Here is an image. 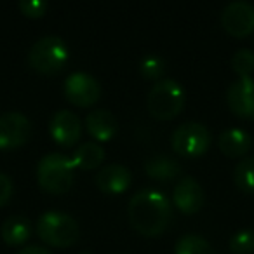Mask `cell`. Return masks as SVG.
<instances>
[{
    "label": "cell",
    "mask_w": 254,
    "mask_h": 254,
    "mask_svg": "<svg viewBox=\"0 0 254 254\" xmlns=\"http://www.w3.org/2000/svg\"><path fill=\"white\" fill-rule=\"evenodd\" d=\"M127 216L132 228L143 237H159L169 226L173 207L164 193L145 188L132 195Z\"/></svg>",
    "instance_id": "6da1fadb"
},
{
    "label": "cell",
    "mask_w": 254,
    "mask_h": 254,
    "mask_svg": "<svg viewBox=\"0 0 254 254\" xmlns=\"http://www.w3.org/2000/svg\"><path fill=\"white\" fill-rule=\"evenodd\" d=\"M75 180V166L63 153H47L39 160L37 181L46 193L63 195L71 190Z\"/></svg>",
    "instance_id": "7a4b0ae2"
},
{
    "label": "cell",
    "mask_w": 254,
    "mask_h": 254,
    "mask_svg": "<svg viewBox=\"0 0 254 254\" xmlns=\"http://www.w3.org/2000/svg\"><path fill=\"white\" fill-rule=\"evenodd\" d=\"M70 49L61 37L47 35L39 39L28 51V63L42 75H56L66 66Z\"/></svg>",
    "instance_id": "3957f363"
},
{
    "label": "cell",
    "mask_w": 254,
    "mask_h": 254,
    "mask_svg": "<svg viewBox=\"0 0 254 254\" xmlns=\"http://www.w3.org/2000/svg\"><path fill=\"white\" fill-rule=\"evenodd\" d=\"M39 237L53 247H70L78 240L80 226L77 219L60 211H47L37 219Z\"/></svg>",
    "instance_id": "277c9868"
},
{
    "label": "cell",
    "mask_w": 254,
    "mask_h": 254,
    "mask_svg": "<svg viewBox=\"0 0 254 254\" xmlns=\"http://www.w3.org/2000/svg\"><path fill=\"white\" fill-rule=\"evenodd\" d=\"M146 106L155 119H174L185 106V89L174 78H162L152 85L148 99H146Z\"/></svg>",
    "instance_id": "5b68a950"
},
{
    "label": "cell",
    "mask_w": 254,
    "mask_h": 254,
    "mask_svg": "<svg viewBox=\"0 0 254 254\" xmlns=\"http://www.w3.org/2000/svg\"><path fill=\"white\" fill-rule=\"evenodd\" d=\"M171 146L178 155L200 157L211 146V131L200 122H185L176 127L171 136Z\"/></svg>",
    "instance_id": "8992f818"
},
{
    "label": "cell",
    "mask_w": 254,
    "mask_h": 254,
    "mask_svg": "<svg viewBox=\"0 0 254 254\" xmlns=\"http://www.w3.org/2000/svg\"><path fill=\"white\" fill-rule=\"evenodd\" d=\"M32 136V122L21 112L0 115V150H12L25 145Z\"/></svg>",
    "instance_id": "52a82bcc"
},
{
    "label": "cell",
    "mask_w": 254,
    "mask_h": 254,
    "mask_svg": "<svg viewBox=\"0 0 254 254\" xmlns=\"http://www.w3.org/2000/svg\"><path fill=\"white\" fill-rule=\"evenodd\" d=\"M64 96L71 105L85 108V106L94 105L99 99L101 85L92 75L85 71H75L68 75V78L64 80Z\"/></svg>",
    "instance_id": "ba28073f"
},
{
    "label": "cell",
    "mask_w": 254,
    "mask_h": 254,
    "mask_svg": "<svg viewBox=\"0 0 254 254\" xmlns=\"http://www.w3.org/2000/svg\"><path fill=\"white\" fill-rule=\"evenodd\" d=\"M221 26L233 37H247L254 32V5L237 0L228 4L221 12Z\"/></svg>",
    "instance_id": "9c48e42d"
},
{
    "label": "cell",
    "mask_w": 254,
    "mask_h": 254,
    "mask_svg": "<svg viewBox=\"0 0 254 254\" xmlns=\"http://www.w3.org/2000/svg\"><path fill=\"white\" fill-rule=\"evenodd\" d=\"M49 132L58 145L73 146L82 138V120L70 110H60L51 119Z\"/></svg>",
    "instance_id": "30bf717a"
},
{
    "label": "cell",
    "mask_w": 254,
    "mask_h": 254,
    "mask_svg": "<svg viewBox=\"0 0 254 254\" xmlns=\"http://www.w3.org/2000/svg\"><path fill=\"white\" fill-rule=\"evenodd\" d=\"M205 202L204 188L195 178L185 176L176 183L173 190V204L183 214H195L202 209Z\"/></svg>",
    "instance_id": "8fae6325"
},
{
    "label": "cell",
    "mask_w": 254,
    "mask_h": 254,
    "mask_svg": "<svg viewBox=\"0 0 254 254\" xmlns=\"http://www.w3.org/2000/svg\"><path fill=\"white\" fill-rule=\"evenodd\" d=\"M228 106L237 117L254 119V78H237L226 91Z\"/></svg>",
    "instance_id": "7c38bea8"
},
{
    "label": "cell",
    "mask_w": 254,
    "mask_h": 254,
    "mask_svg": "<svg viewBox=\"0 0 254 254\" xmlns=\"http://www.w3.org/2000/svg\"><path fill=\"white\" fill-rule=\"evenodd\" d=\"M131 171L122 164H110L99 169L96 185L106 195H120L131 187Z\"/></svg>",
    "instance_id": "4fadbf2b"
},
{
    "label": "cell",
    "mask_w": 254,
    "mask_h": 254,
    "mask_svg": "<svg viewBox=\"0 0 254 254\" xmlns=\"http://www.w3.org/2000/svg\"><path fill=\"white\" fill-rule=\"evenodd\" d=\"M85 129L98 141H110L117 134V119L105 108H96L85 117Z\"/></svg>",
    "instance_id": "5bb4252c"
},
{
    "label": "cell",
    "mask_w": 254,
    "mask_h": 254,
    "mask_svg": "<svg viewBox=\"0 0 254 254\" xmlns=\"http://www.w3.org/2000/svg\"><path fill=\"white\" fill-rule=\"evenodd\" d=\"M218 146L226 157H244L253 146V136L244 129H226L219 134Z\"/></svg>",
    "instance_id": "9a60e30c"
},
{
    "label": "cell",
    "mask_w": 254,
    "mask_h": 254,
    "mask_svg": "<svg viewBox=\"0 0 254 254\" xmlns=\"http://www.w3.org/2000/svg\"><path fill=\"white\" fill-rule=\"evenodd\" d=\"M2 240L9 246H21L32 235V221L26 216H9L0 228Z\"/></svg>",
    "instance_id": "2e32d148"
},
{
    "label": "cell",
    "mask_w": 254,
    "mask_h": 254,
    "mask_svg": "<svg viewBox=\"0 0 254 254\" xmlns=\"http://www.w3.org/2000/svg\"><path fill=\"white\" fill-rule=\"evenodd\" d=\"M105 160V150L99 143L96 141H87L82 143L75 148L73 155H71V162L78 169H96L99 167Z\"/></svg>",
    "instance_id": "e0dca14e"
},
{
    "label": "cell",
    "mask_w": 254,
    "mask_h": 254,
    "mask_svg": "<svg viewBox=\"0 0 254 254\" xmlns=\"http://www.w3.org/2000/svg\"><path fill=\"white\" fill-rule=\"evenodd\" d=\"M145 171L150 178L159 181H173L180 176L181 167L173 157L167 155H153L145 162Z\"/></svg>",
    "instance_id": "ac0fdd59"
},
{
    "label": "cell",
    "mask_w": 254,
    "mask_h": 254,
    "mask_svg": "<svg viewBox=\"0 0 254 254\" xmlns=\"http://www.w3.org/2000/svg\"><path fill=\"white\" fill-rule=\"evenodd\" d=\"M174 254H216V251L204 237L187 233L178 239L176 246H174Z\"/></svg>",
    "instance_id": "d6986e66"
},
{
    "label": "cell",
    "mask_w": 254,
    "mask_h": 254,
    "mask_svg": "<svg viewBox=\"0 0 254 254\" xmlns=\"http://www.w3.org/2000/svg\"><path fill=\"white\" fill-rule=\"evenodd\" d=\"M233 181L244 193H254V157H246L235 166Z\"/></svg>",
    "instance_id": "ffe728a7"
},
{
    "label": "cell",
    "mask_w": 254,
    "mask_h": 254,
    "mask_svg": "<svg viewBox=\"0 0 254 254\" xmlns=\"http://www.w3.org/2000/svg\"><path fill=\"white\" fill-rule=\"evenodd\" d=\"M232 68L239 78H247L254 73V51L253 49H239L232 56Z\"/></svg>",
    "instance_id": "44dd1931"
},
{
    "label": "cell",
    "mask_w": 254,
    "mask_h": 254,
    "mask_svg": "<svg viewBox=\"0 0 254 254\" xmlns=\"http://www.w3.org/2000/svg\"><path fill=\"white\" fill-rule=\"evenodd\" d=\"M139 71L146 80H155L159 82V78L164 75L166 71V63L160 56L157 54H146L145 58L139 63Z\"/></svg>",
    "instance_id": "7402d4cb"
},
{
    "label": "cell",
    "mask_w": 254,
    "mask_h": 254,
    "mask_svg": "<svg viewBox=\"0 0 254 254\" xmlns=\"http://www.w3.org/2000/svg\"><path fill=\"white\" fill-rule=\"evenodd\" d=\"M233 254H253L254 253V230H240L233 233L228 244Z\"/></svg>",
    "instance_id": "603a6c76"
},
{
    "label": "cell",
    "mask_w": 254,
    "mask_h": 254,
    "mask_svg": "<svg viewBox=\"0 0 254 254\" xmlns=\"http://www.w3.org/2000/svg\"><path fill=\"white\" fill-rule=\"evenodd\" d=\"M19 11L26 18H42L47 11V2L46 0H21L19 2Z\"/></svg>",
    "instance_id": "cb8c5ba5"
},
{
    "label": "cell",
    "mask_w": 254,
    "mask_h": 254,
    "mask_svg": "<svg viewBox=\"0 0 254 254\" xmlns=\"http://www.w3.org/2000/svg\"><path fill=\"white\" fill-rule=\"evenodd\" d=\"M12 180L7 176V174L0 173V207L4 204H7L9 198L12 195Z\"/></svg>",
    "instance_id": "d4e9b609"
},
{
    "label": "cell",
    "mask_w": 254,
    "mask_h": 254,
    "mask_svg": "<svg viewBox=\"0 0 254 254\" xmlns=\"http://www.w3.org/2000/svg\"><path fill=\"white\" fill-rule=\"evenodd\" d=\"M18 254H53V253L42 246H26V247H23Z\"/></svg>",
    "instance_id": "484cf974"
},
{
    "label": "cell",
    "mask_w": 254,
    "mask_h": 254,
    "mask_svg": "<svg viewBox=\"0 0 254 254\" xmlns=\"http://www.w3.org/2000/svg\"><path fill=\"white\" fill-rule=\"evenodd\" d=\"M80 254H92L91 251H84V253H80Z\"/></svg>",
    "instance_id": "4316f807"
},
{
    "label": "cell",
    "mask_w": 254,
    "mask_h": 254,
    "mask_svg": "<svg viewBox=\"0 0 254 254\" xmlns=\"http://www.w3.org/2000/svg\"><path fill=\"white\" fill-rule=\"evenodd\" d=\"M117 254H126V253H117Z\"/></svg>",
    "instance_id": "83f0119b"
}]
</instances>
